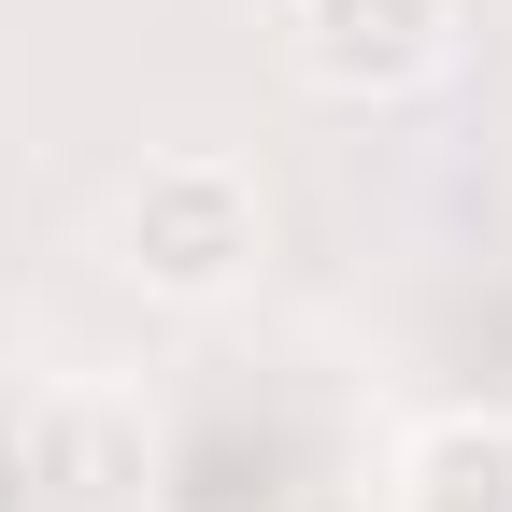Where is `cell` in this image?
Masks as SVG:
<instances>
[{"instance_id": "6da1fadb", "label": "cell", "mask_w": 512, "mask_h": 512, "mask_svg": "<svg viewBox=\"0 0 512 512\" xmlns=\"http://www.w3.org/2000/svg\"><path fill=\"white\" fill-rule=\"evenodd\" d=\"M114 256H128L143 299H228L256 271V185L228 157H157L114 214Z\"/></svg>"}, {"instance_id": "7a4b0ae2", "label": "cell", "mask_w": 512, "mask_h": 512, "mask_svg": "<svg viewBox=\"0 0 512 512\" xmlns=\"http://www.w3.org/2000/svg\"><path fill=\"white\" fill-rule=\"evenodd\" d=\"M285 57L328 100H399L456 57V0H285Z\"/></svg>"}, {"instance_id": "3957f363", "label": "cell", "mask_w": 512, "mask_h": 512, "mask_svg": "<svg viewBox=\"0 0 512 512\" xmlns=\"http://www.w3.org/2000/svg\"><path fill=\"white\" fill-rule=\"evenodd\" d=\"M29 512H143V413L57 399L29 427Z\"/></svg>"}, {"instance_id": "277c9868", "label": "cell", "mask_w": 512, "mask_h": 512, "mask_svg": "<svg viewBox=\"0 0 512 512\" xmlns=\"http://www.w3.org/2000/svg\"><path fill=\"white\" fill-rule=\"evenodd\" d=\"M427 512H512V427H441L427 441Z\"/></svg>"}]
</instances>
